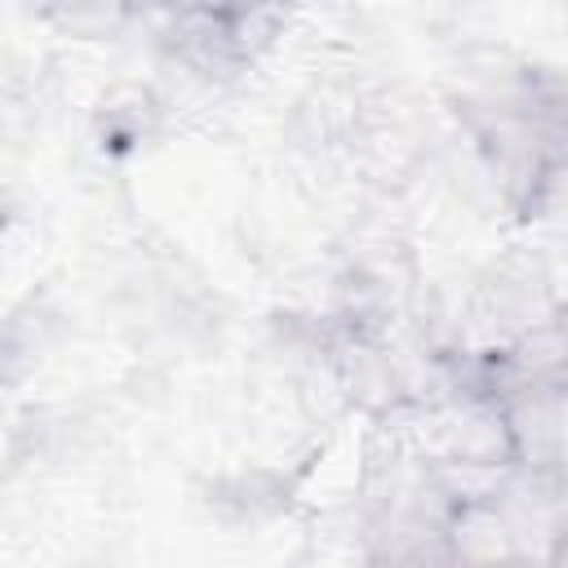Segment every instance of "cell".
Instances as JSON below:
<instances>
[{"label":"cell","instance_id":"6da1fadb","mask_svg":"<svg viewBox=\"0 0 568 568\" xmlns=\"http://www.w3.org/2000/svg\"><path fill=\"white\" fill-rule=\"evenodd\" d=\"M466 568H537L528 555H519V550H510V555H493V559H475V564H466Z\"/></svg>","mask_w":568,"mask_h":568}]
</instances>
